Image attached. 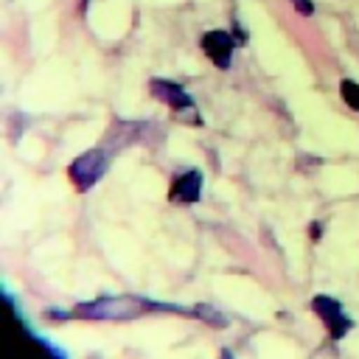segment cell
<instances>
[{
  "mask_svg": "<svg viewBox=\"0 0 359 359\" xmlns=\"http://www.w3.org/2000/svg\"><path fill=\"white\" fill-rule=\"evenodd\" d=\"M157 309H171V306H160L137 294H115V297L107 294L93 303H79L73 314L81 320H132V317H140L143 311H157ZM174 311H182V309H174Z\"/></svg>",
  "mask_w": 359,
  "mask_h": 359,
  "instance_id": "1",
  "label": "cell"
},
{
  "mask_svg": "<svg viewBox=\"0 0 359 359\" xmlns=\"http://www.w3.org/2000/svg\"><path fill=\"white\" fill-rule=\"evenodd\" d=\"M311 311L325 323L331 339H342L353 328V320L345 314L342 303L337 297H331V294H314L311 297Z\"/></svg>",
  "mask_w": 359,
  "mask_h": 359,
  "instance_id": "4",
  "label": "cell"
},
{
  "mask_svg": "<svg viewBox=\"0 0 359 359\" xmlns=\"http://www.w3.org/2000/svg\"><path fill=\"white\" fill-rule=\"evenodd\" d=\"M202 171L196 168H188L182 174H177L171 180V188H168V199L177 202V205H196L199 196H202Z\"/></svg>",
  "mask_w": 359,
  "mask_h": 359,
  "instance_id": "6",
  "label": "cell"
},
{
  "mask_svg": "<svg viewBox=\"0 0 359 359\" xmlns=\"http://www.w3.org/2000/svg\"><path fill=\"white\" fill-rule=\"evenodd\" d=\"M236 45H238V39H233V34L224 31V28H213V31H205V34H202V53H205L219 70H227V67L233 65Z\"/></svg>",
  "mask_w": 359,
  "mask_h": 359,
  "instance_id": "5",
  "label": "cell"
},
{
  "mask_svg": "<svg viewBox=\"0 0 359 359\" xmlns=\"http://www.w3.org/2000/svg\"><path fill=\"white\" fill-rule=\"evenodd\" d=\"M339 95H342V101H345L353 112H359V81L342 79V81H339Z\"/></svg>",
  "mask_w": 359,
  "mask_h": 359,
  "instance_id": "7",
  "label": "cell"
},
{
  "mask_svg": "<svg viewBox=\"0 0 359 359\" xmlns=\"http://www.w3.org/2000/svg\"><path fill=\"white\" fill-rule=\"evenodd\" d=\"M320 227H323L320 222H311V238H320Z\"/></svg>",
  "mask_w": 359,
  "mask_h": 359,
  "instance_id": "10",
  "label": "cell"
},
{
  "mask_svg": "<svg viewBox=\"0 0 359 359\" xmlns=\"http://www.w3.org/2000/svg\"><path fill=\"white\" fill-rule=\"evenodd\" d=\"M194 314H199V320H205V323H210V325H216V328L227 325V320H224L222 314H216L210 306H196V309H194Z\"/></svg>",
  "mask_w": 359,
  "mask_h": 359,
  "instance_id": "8",
  "label": "cell"
},
{
  "mask_svg": "<svg viewBox=\"0 0 359 359\" xmlns=\"http://www.w3.org/2000/svg\"><path fill=\"white\" fill-rule=\"evenodd\" d=\"M149 93H151V98L163 101L180 121H185V123H191V126H199V123H202L199 109H196L191 93H188L182 84L168 81V79H151V81H149Z\"/></svg>",
  "mask_w": 359,
  "mask_h": 359,
  "instance_id": "2",
  "label": "cell"
},
{
  "mask_svg": "<svg viewBox=\"0 0 359 359\" xmlns=\"http://www.w3.org/2000/svg\"><path fill=\"white\" fill-rule=\"evenodd\" d=\"M292 8H294L300 17H311V14H314V0H292Z\"/></svg>",
  "mask_w": 359,
  "mask_h": 359,
  "instance_id": "9",
  "label": "cell"
},
{
  "mask_svg": "<svg viewBox=\"0 0 359 359\" xmlns=\"http://www.w3.org/2000/svg\"><path fill=\"white\" fill-rule=\"evenodd\" d=\"M107 168H109V151H104V149H87L76 160H70L67 177L73 180L76 191L84 194V191H90L107 174Z\"/></svg>",
  "mask_w": 359,
  "mask_h": 359,
  "instance_id": "3",
  "label": "cell"
}]
</instances>
